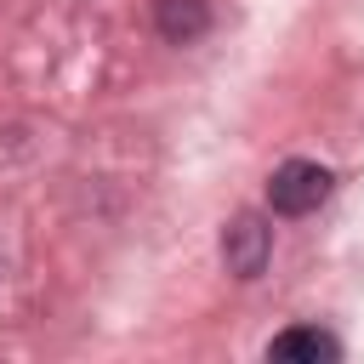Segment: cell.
Masks as SVG:
<instances>
[{"label": "cell", "mask_w": 364, "mask_h": 364, "mask_svg": "<svg viewBox=\"0 0 364 364\" xmlns=\"http://www.w3.org/2000/svg\"><path fill=\"white\" fill-rule=\"evenodd\" d=\"M267 358H307V364L324 358V364H330V358H341V341L324 336V330H284V336H273Z\"/></svg>", "instance_id": "obj_4"}, {"label": "cell", "mask_w": 364, "mask_h": 364, "mask_svg": "<svg viewBox=\"0 0 364 364\" xmlns=\"http://www.w3.org/2000/svg\"><path fill=\"white\" fill-rule=\"evenodd\" d=\"M154 23H159V34H165L171 46H188V40H199V34L210 28V6H205V0H159Z\"/></svg>", "instance_id": "obj_3"}, {"label": "cell", "mask_w": 364, "mask_h": 364, "mask_svg": "<svg viewBox=\"0 0 364 364\" xmlns=\"http://www.w3.org/2000/svg\"><path fill=\"white\" fill-rule=\"evenodd\" d=\"M324 199H330V171L313 165V159H284V165L273 171V182H267V205H273L279 216H307V210H318Z\"/></svg>", "instance_id": "obj_1"}, {"label": "cell", "mask_w": 364, "mask_h": 364, "mask_svg": "<svg viewBox=\"0 0 364 364\" xmlns=\"http://www.w3.org/2000/svg\"><path fill=\"white\" fill-rule=\"evenodd\" d=\"M267 250H273V228L262 222V216H233L228 222V233H222V262H228V273L233 279H256L262 267H267Z\"/></svg>", "instance_id": "obj_2"}]
</instances>
